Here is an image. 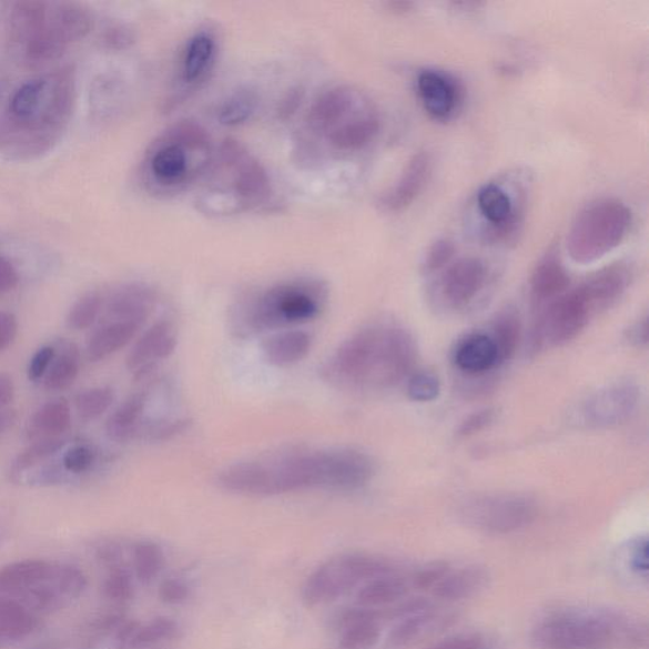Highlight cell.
<instances>
[{
  "instance_id": "1",
  "label": "cell",
  "mask_w": 649,
  "mask_h": 649,
  "mask_svg": "<svg viewBox=\"0 0 649 649\" xmlns=\"http://www.w3.org/2000/svg\"><path fill=\"white\" fill-rule=\"evenodd\" d=\"M375 462L355 449H290L230 466L219 476L225 490L277 496L311 488L352 491L375 476Z\"/></svg>"
},
{
  "instance_id": "2",
  "label": "cell",
  "mask_w": 649,
  "mask_h": 649,
  "mask_svg": "<svg viewBox=\"0 0 649 649\" xmlns=\"http://www.w3.org/2000/svg\"><path fill=\"white\" fill-rule=\"evenodd\" d=\"M417 348L405 327L377 323L363 327L328 358L322 377L333 387L375 393L402 384L415 367Z\"/></svg>"
},
{
  "instance_id": "3",
  "label": "cell",
  "mask_w": 649,
  "mask_h": 649,
  "mask_svg": "<svg viewBox=\"0 0 649 649\" xmlns=\"http://www.w3.org/2000/svg\"><path fill=\"white\" fill-rule=\"evenodd\" d=\"M213 158L209 132L197 122L180 121L149 146L142 175L151 193L172 197L206 175Z\"/></svg>"
},
{
  "instance_id": "4",
  "label": "cell",
  "mask_w": 649,
  "mask_h": 649,
  "mask_svg": "<svg viewBox=\"0 0 649 649\" xmlns=\"http://www.w3.org/2000/svg\"><path fill=\"white\" fill-rule=\"evenodd\" d=\"M326 301L327 288L322 282L298 280L281 283L240 301L231 311L230 327L243 339L282 331L316 318Z\"/></svg>"
},
{
  "instance_id": "5",
  "label": "cell",
  "mask_w": 649,
  "mask_h": 649,
  "mask_svg": "<svg viewBox=\"0 0 649 649\" xmlns=\"http://www.w3.org/2000/svg\"><path fill=\"white\" fill-rule=\"evenodd\" d=\"M88 580L82 568L44 559H22L0 568V595L13 599L40 619L83 597Z\"/></svg>"
},
{
  "instance_id": "6",
  "label": "cell",
  "mask_w": 649,
  "mask_h": 649,
  "mask_svg": "<svg viewBox=\"0 0 649 649\" xmlns=\"http://www.w3.org/2000/svg\"><path fill=\"white\" fill-rule=\"evenodd\" d=\"M641 627L617 612L606 610H559L533 627L530 643L536 649H609L641 645Z\"/></svg>"
},
{
  "instance_id": "7",
  "label": "cell",
  "mask_w": 649,
  "mask_h": 649,
  "mask_svg": "<svg viewBox=\"0 0 649 649\" xmlns=\"http://www.w3.org/2000/svg\"><path fill=\"white\" fill-rule=\"evenodd\" d=\"M308 123L311 130L342 153L368 146L381 130L375 107L349 85H336L320 94L311 105Z\"/></svg>"
},
{
  "instance_id": "8",
  "label": "cell",
  "mask_w": 649,
  "mask_h": 649,
  "mask_svg": "<svg viewBox=\"0 0 649 649\" xmlns=\"http://www.w3.org/2000/svg\"><path fill=\"white\" fill-rule=\"evenodd\" d=\"M207 173H212L213 184L201 199L204 206L217 211L226 199L222 213L251 209L271 194L270 178L263 166L236 142L227 141L215 154Z\"/></svg>"
},
{
  "instance_id": "9",
  "label": "cell",
  "mask_w": 649,
  "mask_h": 649,
  "mask_svg": "<svg viewBox=\"0 0 649 649\" xmlns=\"http://www.w3.org/2000/svg\"><path fill=\"white\" fill-rule=\"evenodd\" d=\"M632 222V211L625 202L594 201L580 211L568 230L567 253L575 263L598 262L625 242Z\"/></svg>"
},
{
  "instance_id": "10",
  "label": "cell",
  "mask_w": 649,
  "mask_h": 649,
  "mask_svg": "<svg viewBox=\"0 0 649 649\" xmlns=\"http://www.w3.org/2000/svg\"><path fill=\"white\" fill-rule=\"evenodd\" d=\"M74 80L70 71L30 80L13 93L9 114L18 129L49 132L67 123L74 103Z\"/></svg>"
},
{
  "instance_id": "11",
  "label": "cell",
  "mask_w": 649,
  "mask_h": 649,
  "mask_svg": "<svg viewBox=\"0 0 649 649\" xmlns=\"http://www.w3.org/2000/svg\"><path fill=\"white\" fill-rule=\"evenodd\" d=\"M393 572V564L385 558L362 554L337 556L307 577L302 600L310 608L324 606L377 576Z\"/></svg>"
},
{
  "instance_id": "12",
  "label": "cell",
  "mask_w": 649,
  "mask_h": 649,
  "mask_svg": "<svg viewBox=\"0 0 649 649\" xmlns=\"http://www.w3.org/2000/svg\"><path fill=\"white\" fill-rule=\"evenodd\" d=\"M538 508L529 496L499 494L475 497L460 509V519L468 527L487 535H510L530 526Z\"/></svg>"
},
{
  "instance_id": "13",
  "label": "cell",
  "mask_w": 649,
  "mask_h": 649,
  "mask_svg": "<svg viewBox=\"0 0 649 649\" xmlns=\"http://www.w3.org/2000/svg\"><path fill=\"white\" fill-rule=\"evenodd\" d=\"M594 315L595 311L580 286L566 291L541 311L531 333L533 352L574 341Z\"/></svg>"
},
{
  "instance_id": "14",
  "label": "cell",
  "mask_w": 649,
  "mask_h": 649,
  "mask_svg": "<svg viewBox=\"0 0 649 649\" xmlns=\"http://www.w3.org/2000/svg\"><path fill=\"white\" fill-rule=\"evenodd\" d=\"M477 210L483 216L485 240L490 244L513 242L520 233L523 210L499 183H487L477 193Z\"/></svg>"
},
{
  "instance_id": "15",
  "label": "cell",
  "mask_w": 649,
  "mask_h": 649,
  "mask_svg": "<svg viewBox=\"0 0 649 649\" xmlns=\"http://www.w3.org/2000/svg\"><path fill=\"white\" fill-rule=\"evenodd\" d=\"M641 393L621 382L598 391L581 405L579 422L590 429H607L626 423L636 412Z\"/></svg>"
},
{
  "instance_id": "16",
  "label": "cell",
  "mask_w": 649,
  "mask_h": 649,
  "mask_svg": "<svg viewBox=\"0 0 649 649\" xmlns=\"http://www.w3.org/2000/svg\"><path fill=\"white\" fill-rule=\"evenodd\" d=\"M417 97L426 113L435 121H450L464 103L465 91L447 71L424 69L416 77Z\"/></svg>"
},
{
  "instance_id": "17",
  "label": "cell",
  "mask_w": 649,
  "mask_h": 649,
  "mask_svg": "<svg viewBox=\"0 0 649 649\" xmlns=\"http://www.w3.org/2000/svg\"><path fill=\"white\" fill-rule=\"evenodd\" d=\"M486 280V265L479 257L467 256L452 262L438 282L443 304L452 310L466 308L481 292Z\"/></svg>"
},
{
  "instance_id": "18",
  "label": "cell",
  "mask_w": 649,
  "mask_h": 649,
  "mask_svg": "<svg viewBox=\"0 0 649 649\" xmlns=\"http://www.w3.org/2000/svg\"><path fill=\"white\" fill-rule=\"evenodd\" d=\"M176 336L171 323L159 322L149 327L140 337L128 355V368L138 379L146 378L154 372L159 362H162L174 353Z\"/></svg>"
},
{
  "instance_id": "19",
  "label": "cell",
  "mask_w": 649,
  "mask_h": 649,
  "mask_svg": "<svg viewBox=\"0 0 649 649\" xmlns=\"http://www.w3.org/2000/svg\"><path fill=\"white\" fill-rule=\"evenodd\" d=\"M158 296L153 288L141 283L123 284L115 288L103 302V318L124 320V322L146 323L153 313Z\"/></svg>"
},
{
  "instance_id": "20",
  "label": "cell",
  "mask_w": 649,
  "mask_h": 649,
  "mask_svg": "<svg viewBox=\"0 0 649 649\" xmlns=\"http://www.w3.org/2000/svg\"><path fill=\"white\" fill-rule=\"evenodd\" d=\"M632 278L633 273L629 265L615 263L591 274L580 287L597 314L617 304L629 288Z\"/></svg>"
},
{
  "instance_id": "21",
  "label": "cell",
  "mask_w": 649,
  "mask_h": 649,
  "mask_svg": "<svg viewBox=\"0 0 649 649\" xmlns=\"http://www.w3.org/2000/svg\"><path fill=\"white\" fill-rule=\"evenodd\" d=\"M382 612L367 608H354L337 619V649H373L382 635Z\"/></svg>"
},
{
  "instance_id": "22",
  "label": "cell",
  "mask_w": 649,
  "mask_h": 649,
  "mask_svg": "<svg viewBox=\"0 0 649 649\" xmlns=\"http://www.w3.org/2000/svg\"><path fill=\"white\" fill-rule=\"evenodd\" d=\"M432 158L428 153H417L413 156L398 182L381 200L382 207L389 212H399L419 197L432 174Z\"/></svg>"
},
{
  "instance_id": "23",
  "label": "cell",
  "mask_w": 649,
  "mask_h": 649,
  "mask_svg": "<svg viewBox=\"0 0 649 649\" xmlns=\"http://www.w3.org/2000/svg\"><path fill=\"white\" fill-rule=\"evenodd\" d=\"M93 29V16L79 3H49L47 30L65 49L87 38Z\"/></svg>"
},
{
  "instance_id": "24",
  "label": "cell",
  "mask_w": 649,
  "mask_h": 649,
  "mask_svg": "<svg viewBox=\"0 0 649 649\" xmlns=\"http://www.w3.org/2000/svg\"><path fill=\"white\" fill-rule=\"evenodd\" d=\"M217 40L209 30L195 32L186 41L182 52L180 78L190 87L199 85L206 79L217 58Z\"/></svg>"
},
{
  "instance_id": "25",
  "label": "cell",
  "mask_w": 649,
  "mask_h": 649,
  "mask_svg": "<svg viewBox=\"0 0 649 649\" xmlns=\"http://www.w3.org/2000/svg\"><path fill=\"white\" fill-rule=\"evenodd\" d=\"M144 324L124 320L103 318L87 342V358L97 363L110 358L130 344Z\"/></svg>"
},
{
  "instance_id": "26",
  "label": "cell",
  "mask_w": 649,
  "mask_h": 649,
  "mask_svg": "<svg viewBox=\"0 0 649 649\" xmlns=\"http://www.w3.org/2000/svg\"><path fill=\"white\" fill-rule=\"evenodd\" d=\"M570 287V275L555 252L541 260L530 280V297L536 306H546Z\"/></svg>"
},
{
  "instance_id": "27",
  "label": "cell",
  "mask_w": 649,
  "mask_h": 649,
  "mask_svg": "<svg viewBox=\"0 0 649 649\" xmlns=\"http://www.w3.org/2000/svg\"><path fill=\"white\" fill-rule=\"evenodd\" d=\"M456 366L469 376H483L499 366L497 353L490 335L469 334L462 339L455 351Z\"/></svg>"
},
{
  "instance_id": "28",
  "label": "cell",
  "mask_w": 649,
  "mask_h": 649,
  "mask_svg": "<svg viewBox=\"0 0 649 649\" xmlns=\"http://www.w3.org/2000/svg\"><path fill=\"white\" fill-rule=\"evenodd\" d=\"M446 618L435 612L432 607L398 618L397 625L391 629L385 649H407L423 641L442 626Z\"/></svg>"
},
{
  "instance_id": "29",
  "label": "cell",
  "mask_w": 649,
  "mask_h": 649,
  "mask_svg": "<svg viewBox=\"0 0 649 649\" xmlns=\"http://www.w3.org/2000/svg\"><path fill=\"white\" fill-rule=\"evenodd\" d=\"M264 358L274 367H288L307 357L313 336L304 331H282L266 337L262 345Z\"/></svg>"
},
{
  "instance_id": "30",
  "label": "cell",
  "mask_w": 649,
  "mask_h": 649,
  "mask_svg": "<svg viewBox=\"0 0 649 649\" xmlns=\"http://www.w3.org/2000/svg\"><path fill=\"white\" fill-rule=\"evenodd\" d=\"M40 621L22 604L0 595V649L24 641L39 628Z\"/></svg>"
},
{
  "instance_id": "31",
  "label": "cell",
  "mask_w": 649,
  "mask_h": 649,
  "mask_svg": "<svg viewBox=\"0 0 649 649\" xmlns=\"http://www.w3.org/2000/svg\"><path fill=\"white\" fill-rule=\"evenodd\" d=\"M490 579L484 567L467 566L457 571H449L434 586L435 598L444 601L465 600L486 588Z\"/></svg>"
},
{
  "instance_id": "32",
  "label": "cell",
  "mask_w": 649,
  "mask_h": 649,
  "mask_svg": "<svg viewBox=\"0 0 649 649\" xmlns=\"http://www.w3.org/2000/svg\"><path fill=\"white\" fill-rule=\"evenodd\" d=\"M410 584L404 577L393 574L381 575L362 585L357 594V604L361 608L377 610L394 606L403 600Z\"/></svg>"
},
{
  "instance_id": "33",
  "label": "cell",
  "mask_w": 649,
  "mask_h": 649,
  "mask_svg": "<svg viewBox=\"0 0 649 649\" xmlns=\"http://www.w3.org/2000/svg\"><path fill=\"white\" fill-rule=\"evenodd\" d=\"M148 398L146 393H138L124 399L107 420L105 433L110 439L122 443L138 438L140 426L145 420Z\"/></svg>"
},
{
  "instance_id": "34",
  "label": "cell",
  "mask_w": 649,
  "mask_h": 649,
  "mask_svg": "<svg viewBox=\"0 0 649 649\" xmlns=\"http://www.w3.org/2000/svg\"><path fill=\"white\" fill-rule=\"evenodd\" d=\"M71 426V408L65 398L51 399L36 412L29 424L34 440L61 438Z\"/></svg>"
},
{
  "instance_id": "35",
  "label": "cell",
  "mask_w": 649,
  "mask_h": 649,
  "mask_svg": "<svg viewBox=\"0 0 649 649\" xmlns=\"http://www.w3.org/2000/svg\"><path fill=\"white\" fill-rule=\"evenodd\" d=\"M53 346H55V357L41 382L44 389L58 393L73 386L79 376L82 358L73 342L60 341Z\"/></svg>"
},
{
  "instance_id": "36",
  "label": "cell",
  "mask_w": 649,
  "mask_h": 649,
  "mask_svg": "<svg viewBox=\"0 0 649 649\" xmlns=\"http://www.w3.org/2000/svg\"><path fill=\"white\" fill-rule=\"evenodd\" d=\"M181 628L169 618H156L145 625L135 623L124 649H166L176 642Z\"/></svg>"
},
{
  "instance_id": "37",
  "label": "cell",
  "mask_w": 649,
  "mask_h": 649,
  "mask_svg": "<svg viewBox=\"0 0 649 649\" xmlns=\"http://www.w3.org/2000/svg\"><path fill=\"white\" fill-rule=\"evenodd\" d=\"M49 3L20 2L12 8L9 23H11L12 40L22 47L36 34H39L47 24Z\"/></svg>"
},
{
  "instance_id": "38",
  "label": "cell",
  "mask_w": 649,
  "mask_h": 649,
  "mask_svg": "<svg viewBox=\"0 0 649 649\" xmlns=\"http://www.w3.org/2000/svg\"><path fill=\"white\" fill-rule=\"evenodd\" d=\"M136 621L113 615L98 621L92 637L80 649H124Z\"/></svg>"
},
{
  "instance_id": "39",
  "label": "cell",
  "mask_w": 649,
  "mask_h": 649,
  "mask_svg": "<svg viewBox=\"0 0 649 649\" xmlns=\"http://www.w3.org/2000/svg\"><path fill=\"white\" fill-rule=\"evenodd\" d=\"M520 320L514 311H504L496 317L490 335L495 345L499 366L513 358L520 342Z\"/></svg>"
},
{
  "instance_id": "40",
  "label": "cell",
  "mask_w": 649,
  "mask_h": 649,
  "mask_svg": "<svg viewBox=\"0 0 649 649\" xmlns=\"http://www.w3.org/2000/svg\"><path fill=\"white\" fill-rule=\"evenodd\" d=\"M257 104H260V100H257L255 92L251 89H239L220 104L217 119L224 126H240L253 118Z\"/></svg>"
},
{
  "instance_id": "41",
  "label": "cell",
  "mask_w": 649,
  "mask_h": 649,
  "mask_svg": "<svg viewBox=\"0 0 649 649\" xmlns=\"http://www.w3.org/2000/svg\"><path fill=\"white\" fill-rule=\"evenodd\" d=\"M132 570L142 585L153 582L164 566L162 548L153 541H139L131 552Z\"/></svg>"
},
{
  "instance_id": "42",
  "label": "cell",
  "mask_w": 649,
  "mask_h": 649,
  "mask_svg": "<svg viewBox=\"0 0 649 649\" xmlns=\"http://www.w3.org/2000/svg\"><path fill=\"white\" fill-rule=\"evenodd\" d=\"M105 577L102 582L103 598L111 602L112 606L123 607L128 604L135 594V586H133V576L130 568L122 564L111 568H107Z\"/></svg>"
},
{
  "instance_id": "43",
  "label": "cell",
  "mask_w": 649,
  "mask_h": 649,
  "mask_svg": "<svg viewBox=\"0 0 649 649\" xmlns=\"http://www.w3.org/2000/svg\"><path fill=\"white\" fill-rule=\"evenodd\" d=\"M104 297L100 292L85 293L74 302L67 316V325L71 331L83 332L92 327L102 315Z\"/></svg>"
},
{
  "instance_id": "44",
  "label": "cell",
  "mask_w": 649,
  "mask_h": 649,
  "mask_svg": "<svg viewBox=\"0 0 649 649\" xmlns=\"http://www.w3.org/2000/svg\"><path fill=\"white\" fill-rule=\"evenodd\" d=\"M114 402V391L110 387H94L83 391L75 398L80 419L93 422L110 410Z\"/></svg>"
},
{
  "instance_id": "45",
  "label": "cell",
  "mask_w": 649,
  "mask_h": 649,
  "mask_svg": "<svg viewBox=\"0 0 649 649\" xmlns=\"http://www.w3.org/2000/svg\"><path fill=\"white\" fill-rule=\"evenodd\" d=\"M67 443L64 438L34 440L32 446L16 458L12 466L13 473L21 474V470L32 468L41 464L42 460L55 456L57 453L64 449Z\"/></svg>"
},
{
  "instance_id": "46",
  "label": "cell",
  "mask_w": 649,
  "mask_h": 649,
  "mask_svg": "<svg viewBox=\"0 0 649 649\" xmlns=\"http://www.w3.org/2000/svg\"><path fill=\"white\" fill-rule=\"evenodd\" d=\"M191 420L185 417H159V419L144 420L138 433V438L146 440H168L176 437L190 428Z\"/></svg>"
},
{
  "instance_id": "47",
  "label": "cell",
  "mask_w": 649,
  "mask_h": 649,
  "mask_svg": "<svg viewBox=\"0 0 649 649\" xmlns=\"http://www.w3.org/2000/svg\"><path fill=\"white\" fill-rule=\"evenodd\" d=\"M407 394L417 403L434 402L440 394V381L434 373L417 372L408 378Z\"/></svg>"
},
{
  "instance_id": "48",
  "label": "cell",
  "mask_w": 649,
  "mask_h": 649,
  "mask_svg": "<svg viewBox=\"0 0 649 649\" xmlns=\"http://www.w3.org/2000/svg\"><path fill=\"white\" fill-rule=\"evenodd\" d=\"M97 462V453L85 444H75L65 450L62 456V469L70 475H84L93 468Z\"/></svg>"
},
{
  "instance_id": "49",
  "label": "cell",
  "mask_w": 649,
  "mask_h": 649,
  "mask_svg": "<svg viewBox=\"0 0 649 649\" xmlns=\"http://www.w3.org/2000/svg\"><path fill=\"white\" fill-rule=\"evenodd\" d=\"M456 255V246L448 239L435 242L425 255L423 272L432 275L447 268Z\"/></svg>"
},
{
  "instance_id": "50",
  "label": "cell",
  "mask_w": 649,
  "mask_h": 649,
  "mask_svg": "<svg viewBox=\"0 0 649 649\" xmlns=\"http://www.w3.org/2000/svg\"><path fill=\"white\" fill-rule=\"evenodd\" d=\"M450 571L447 562H432L419 568L413 576V586L417 590H433L444 576Z\"/></svg>"
},
{
  "instance_id": "51",
  "label": "cell",
  "mask_w": 649,
  "mask_h": 649,
  "mask_svg": "<svg viewBox=\"0 0 649 649\" xmlns=\"http://www.w3.org/2000/svg\"><path fill=\"white\" fill-rule=\"evenodd\" d=\"M53 357H55V346H41V348L33 354L29 368H27V376H29V379L31 382L42 381L51 366Z\"/></svg>"
},
{
  "instance_id": "52",
  "label": "cell",
  "mask_w": 649,
  "mask_h": 649,
  "mask_svg": "<svg viewBox=\"0 0 649 649\" xmlns=\"http://www.w3.org/2000/svg\"><path fill=\"white\" fill-rule=\"evenodd\" d=\"M627 565L630 572L647 579L648 576V541L646 538L637 539L627 550Z\"/></svg>"
},
{
  "instance_id": "53",
  "label": "cell",
  "mask_w": 649,
  "mask_h": 649,
  "mask_svg": "<svg viewBox=\"0 0 649 649\" xmlns=\"http://www.w3.org/2000/svg\"><path fill=\"white\" fill-rule=\"evenodd\" d=\"M159 597L168 606H180L190 597V589L183 581L165 580L159 588Z\"/></svg>"
},
{
  "instance_id": "54",
  "label": "cell",
  "mask_w": 649,
  "mask_h": 649,
  "mask_svg": "<svg viewBox=\"0 0 649 649\" xmlns=\"http://www.w3.org/2000/svg\"><path fill=\"white\" fill-rule=\"evenodd\" d=\"M428 649H488L478 635H458L430 646Z\"/></svg>"
},
{
  "instance_id": "55",
  "label": "cell",
  "mask_w": 649,
  "mask_h": 649,
  "mask_svg": "<svg viewBox=\"0 0 649 649\" xmlns=\"http://www.w3.org/2000/svg\"><path fill=\"white\" fill-rule=\"evenodd\" d=\"M495 419V413L491 408H486V410L478 412L467 417V419L462 423L458 429V434L460 437H470V435H475L490 425Z\"/></svg>"
},
{
  "instance_id": "56",
  "label": "cell",
  "mask_w": 649,
  "mask_h": 649,
  "mask_svg": "<svg viewBox=\"0 0 649 649\" xmlns=\"http://www.w3.org/2000/svg\"><path fill=\"white\" fill-rule=\"evenodd\" d=\"M20 284V274L4 255L0 254V297L14 291Z\"/></svg>"
},
{
  "instance_id": "57",
  "label": "cell",
  "mask_w": 649,
  "mask_h": 649,
  "mask_svg": "<svg viewBox=\"0 0 649 649\" xmlns=\"http://www.w3.org/2000/svg\"><path fill=\"white\" fill-rule=\"evenodd\" d=\"M18 335V320L7 311H0V353L11 346Z\"/></svg>"
},
{
  "instance_id": "58",
  "label": "cell",
  "mask_w": 649,
  "mask_h": 649,
  "mask_svg": "<svg viewBox=\"0 0 649 649\" xmlns=\"http://www.w3.org/2000/svg\"><path fill=\"white\" fill-rule=\"evenodd\" d=\"M16 396L14 381L11 375L0 373V410H7L11 406Z\"/></svg>"
},
{
  "instance_id": "59",
  "label": "cell",
  "mask_w": 649,
  "mask_h": 649,
  "mask_svg": "<svg viewBox=\"0 0 649 649\" xmlns=\"http://www.w3.org/2000/svg\"><path fill=\"white\" fill-rule=\"evenodd\" d=\"M647 328V318L645 317L642 318V322L637 323L632 328H630L628 335L630 343H633L637 346L646 345L648 339Z\"/></svg>"
},
{
  "instance_id": "60",
  "label": "cell",
  "mask_w": 649,
  "mask_h": 649,
  "mask_svg": "<svg viewBox=\"0 0 649 649\" xmlns=\"http://www.w3.org/2000/svg\"><path fill=\"white\" fill-rule=\"evenodd\" d=\"M17 422V414L14 410H0V435L13 428Z\"/></svg>"
},
{
  "instance_id": "61",
  "label": "cell",
  "mask_w": 649,
  "mask_h": 649,
  "mask_svg": "<svg viewBox=\"0 0 649 649\" xmlns=\"http://www.w3.org/2000/svg\"><path fill=\"white\" fill-rule=\"evenodd\" d=\"M391 6H393L394 11H396L398 13L399 12L405 13V12L410 11V8H413L414 4L413 3L398 2V3H393Z\"/></svg>"
}]
</instances>
